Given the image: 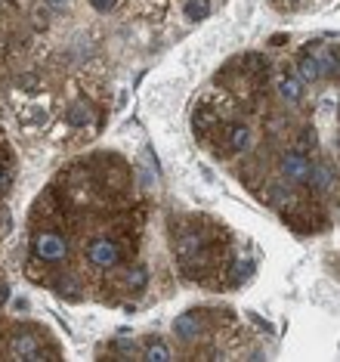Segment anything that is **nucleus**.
I'll list each match as a JSON object with an SVG mask.
<instances>
[{
	"instance_id": "nucleus-1",
	"label": "nucleus",
	"mask_w": 340,
	"mask_h": 362,
	"mask_svg": "<svg viewBox=\"0 0 340 362\" xmlns=\"http://www.w3.org/2000/svg\"><path fill=\"white\" fill-rule=\"evenodd\" d=\"M279 168H281V174H285V180H291V183H300V186H303L306 180H310L312 161L306 158V152H303V149H291V152L281 155Z\"/></svg>"
},
{
	"instance_id": "nucleus-2",
	"label": "nucleus",
	"mask_w": 340,
	"mask_h": 362,
	"mask_svg": "<svg viewBox=\"0 0 340 362\" xmlns=\"http://www.w3.org/2000/svg\"><path fill=\"white\" fill-rule=\"evenodd\" d=\"M35 251L40 260L59 263V260H65V254H69V242H65L62 233H40L35 238Z\"/></svg>"
},
{
	"instance_id": "nucleus-3",
	"label": "nucleus",
	"mask_w": 340,
	"mask_h": 362,
	"mask_svg": "<svg viewBox=\"0 0 340 362\" xmlns=\"http://www.w3.org/2000/svg\"><path fill=\"white\" fill-rule=\"evenodd\" d=\"M87 257L99 269H112V267H118L121 251H118V245H115L112 238H93L90 248H87Z\"/></svg>"
},
{
	"instance_id": "nucleus-4",
	"label": "nucleus",
	"mask_w": 340,
	"mask_h": 362,
	"mask_svg": "<svg viewBox=\"0 0 340 362\" xmlns=\"http://www.w3.org/2000/svg\"><path fill=\"white\" fill-rule=\"evenodd\" d=\"M173 332H177L180 341H198L201 337V319L195 316V313H182V316L173 319Z\"/></svg>"
},
{
	"instance_id": "nucleus-5",
	"label": "nucleus",
	"mask_w": 340,
	"mask_h": 362,
	"mask_svg": "<svg viewBox=\"0 0 340 362\" xmlns=\"http://www.w3.org/2000/svg\"><path fill=\"white\" fill-rule=\"evenodd\" d=\"M10 350H13V356H16V359H22V362L47 359V353L40 350V347H37V341H35V337H28V334H19V337H16Z\"/></svg>"
},
{
	"instance_id": "nucleus-6",
	"label": "nucleus",
	"mask_w": 340,
	"mask_h": 362,
	"mask_svg": "<svg viewBox=\"0 0 340 362\" xmlns=\"http://www.w3.org/2000/svg\"><path fill=\"white\" fill-rule=\"evenodd\" d=\"M322 78V65L312 53H300V59H297V81L300 84H316Z\"/></svg>"
},
{
	"instance_id": "nucleus-7",
	"label": "nucleus",
	"mask_w": 340,
	"mask_h": 362,
	"mask_svg": "<svg viewBox=\"0 0 340 362\" xmlns=\"http://www.w3.org/2000/svg\"><path fill=\"white\" fill-rule=\"evenodd\" d=\"M306 183L316 189V192H328L331 183H334V168H331V164H312Z\"/></svg>"
},
{
	"instance_id": "nucleus-8",
	"label": "nucleus",
	"mask_w": 340,
	"mask_h": 362,
	"mask_svg": "<svg viewBox=\"0 0 340 362\" xmlns=\"http://www.w3.org/2000/svg\"><path fill=\"white\" fill-rule=\"evenodd\" d=\"M143 359H146V362H170V359H173V350L161 341V337H148V341H146V350H143Z\"/></svg>"
},
{
	"instance_id": "nucleus-9",
	"label": "nucleus",
	"mask_w": 340,
	"mask_h": 362,
	"mask_svg": "<svg viewBox=\"0 0 340 362\" xmlns=\"http://www.w3.org/2000/svg\"><path fill=\"white\" fill-rule=\"evenodd\" d=\"M251 143H254L251 127L235 124V127L229 130V149H232V152H247V149H251Z\"/></svg>"
},
{
	"instance_id": "nucleus-10",
	"label": "nucleus",
	"mask_w": 340,
	"mask_h": 362,
	"mask_svg": "<svg viewBox=\"0 0 340 362\" xmlns=\"http://www.w3.org/2000/svg\"><path fill=\"white\" fill-rule=\"evenodd\" d=\"M182 13H186V19H189V22H201L204 16L211 13V0H186Z\"/></svg>"
},
{
	"instance_id": "nucleus-11",
	"label": "nucleus",
	"mask_w": 340,
	"mask_h": 362,
	"mask_svg": "<svg viewBox=\"0 0 340 362\" xmlns=\"http://www.w3.org/2000/svg\"><path fill=\"white\" fill-rule=\"evenodd\" d=\"M279 93H281V100H285V103H297V100H300V93H303V84L297 78H285L279 84Z\"/></svg>"
},
{
	"instance_id": "nucleus-12",
	"label": "nucleus",
	"mask_w": 340,
	"mask_h": 362,
	"mask_svg": "<svg viewBox=\"0 0 340 362\" xmlns=\"http://www.w3.org/2000/svg\"><path fill=\"white\" fill-rule=\"evenodd\" d=\"M87 121H90V109H87V105L84 103L71 105V109H69V124L71 127H84Z\"/></svg>"
},
{
	"instance_id": "nucleus-13",
	"label": "nucleus",
	"mask_w": 340,
	"mask_h": 362,
	"mask_svg": "<svg viewBox=\"0 0 340 362\" xmlns=\"http://www.w3.org/2000/svg\"><path fill=\"white\" fill-rule=\"evenodd\" d=\"M319 65H322V75L337 78V47H331V56H325V59H319Z\"/></svg>"
},
{
	"instance_id": "nucleus-14",
	"label": "nucleus",
	"mask_w": 340,
	"mask_h": 362,
	"mask_svg": "<svg viewBox=\"0 0 340 362\" xmlns=\"http://www.w3.org/2000/svg\"><path fill=\"white\" fill-rule=\"evenodd\" d=\"M146 267H134V269H130V273H127V285L130 288H146Z\"/></svg>"
},
{
	"instance_id": "nucleus-15",
	"label": "nucleus",
	"mask_w": 340,
	"mask_h": 362,
	"mask_svg": "<svg viewBox=\"0 0 340 362\" xmlns=\"http://www.w3.org/2000/svg\"><path fill=\"white\" fill-rule=\"evenodd\" d=\"M56 288H59L62 294H74V291H81V288H78V282H74V279H69V276H65V279H59V282H56Z\"/></svg>"
},
{
	"instance_id": "nucleus-16",
	"label": "nucleus",
	"mask_w": 340,
	"mask_h": 362,
	"mask_svg": "<svg viewBox=\"0 0 340 362\" xmlns=\"http://www.w3.org/2000/svg\"><path fill=\"white\" fill-rule=\"evenodd\" d=\"M115 350H118L121 356H136V347H134V341H115Z\"/></svg>"
},
{
	"instance_id": "nucleus-17",
	"label": "nucleus",
	"mask_w": 340,
	"mask_h": 362,
	"mask_svg": "<svg viewBox=\"0 0 340 362\" xmlns=\"http://www.w3.org/2000/svg\"><path fill=\"white\" fill-rule=\"evenodd\" d=\"M93 6H99V10H105V6H112V0H93Z\"/></svg>"
},
{
	"instance_id": "nucleus-18",
	"label": "nucleus",
	"mask_w": 340,
	"mask_h": 362,
	"mask_svg": "<svg viewBox=\"0 0 340 362\" xmlns=\"http://www.w3.org/2000/svg\"><path fill=\"white\" fill-rule=\"evenodd\" d=\"M53 4H59V6H65V0H53Z\"/></svg>"
},
{
	"instance_id": "nucleus-19",
	"label": "nucleus",
	"mask_w": 340,
	"mask_h": 362,
	"mask_svg": "<svg viewBox=\"0 0 340 362\" xmlns=\"http://www.w3.org/2000/svg\"><path fill=\"white\" fill-rule=\"evenodd\" d=\"M291 4H300V0H291Z\"/></svg>"
}]
</instances>
